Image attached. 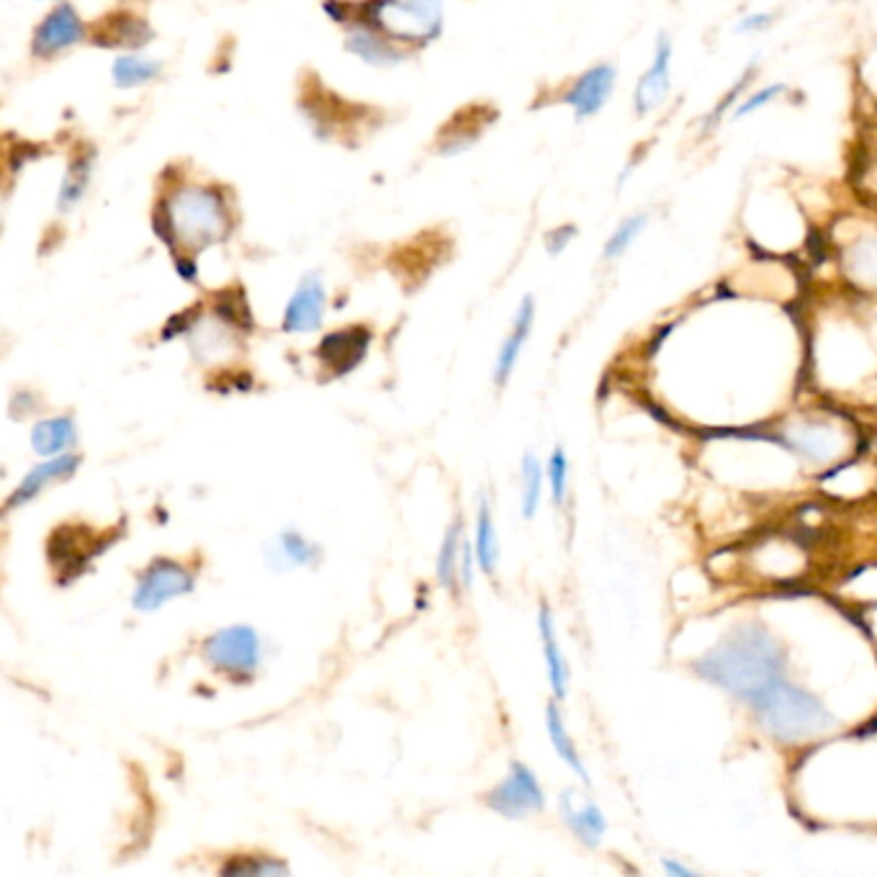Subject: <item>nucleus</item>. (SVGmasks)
Here are the masks:
<instances>
[{
    "instance_id": "f257e3e1",
    "label": "nucleus",
    "mask_w": 877,
    "mask_h": 877,
    "mask_svg": "<svg viewBox=\"0 0 877 877\" xmlns=\"http://www.w3.org/2000/svg\"><path fill=\"white\" fill-rule=\"evenodd\" d=\"M695 672L752 705L762 692L787 677V651L767 628L741 626L695 661Z\"/></svg>"
},
{
    "instance_id": "f03ea898",
    "label": "nucleus",
    "mask_w": 877,
    "mask_h": 877,
    "mask_svg": "<svg viewBox=\"0 0 877 877\" xmlns=\"http://www.w3.org/2000/svg\"><path fill=\"white\" fill-rule=\"evenodd\" d=\"M157 235L175 255H196L198 250L227 239L229 219L227 196L214 186H180L165 198L155 217Z\"/></svg>"
},
{
    "instance_id": "7ed1b4c3",
    "label": "nucleus",
    "mask_w": 877,
    "mask_h": 877,
    "mask_svg": "<svg viewBox=\"0 0 877 877\" xmlns=\"http://www.w3.org/2000/svg\"><path fill=\"white\" fill-rule=\"evenodd\" d=\"M749 708L764 725V731L785 744H803V741L824 736L836 723L813 692L797 688L787 677L762 692Z\"/></svg>"
},
{
    "instance_id": "20e7f679",
    "label": "nucleus",
    "mask_w": 877,
    "mask_h": 877,
    "mask_svg": "<svg viewBox=\"0 0 877 877\" xmlns=\"http://www.w3.org/2000/svg\"><path fill=\"white\" fill-rule=\"evenodd\" d=\"M122 536H126L124 525L116 528L95 530L85 523H62L47 536L44 554L47 564L54 574V581L60 587L73 585L75 579L91 569L93 561L99 556L109 551L111 546H116Z\"/></svg>"
},
{
    "instance_id": "39448f33",
    "label": "nucleus",
    "mask_w": 877,
    "mask_h": 877,
    "mask_svg": "<svg viewBox=\"0 0 877 877\" xmlns=\"http://www.w3.org/2000/svg\"><path fill=\"white\" fill-rule=\"evenodd\" d=\"M365 27L394 44L425 47L441 34V0H369L363 6Z\"/></svg>"
},
{
    "instance_id": "423d86ee",
    "label": "nucleus",
    "mask_w": 877,
    "mask_h": 877,
    "mask_svg": "<svg viewBox=\"0 0 877 877\" xmlns=\"http://www.w3.org/2000/svg\"><path fill=\"white\" fill-rule=\"evenodd\" d=\"M202 657L214 674L235 684L250 682L262 664V643L252 626H227L206 636Z\"/></svg>"
},
{
    "instance_id": "0eeeda50",
    "label": "nucleus",
    "mask_w": 877,
    "mask_h": 877,
    "mask_svg": "<svg viewBox=\"0 0 877 877\" xmlns=\"http://www.w3.org/2000/svg\"><path fill=\"white\" fill-rule=\"evenodd\" d=\"M196 589V571L171 556H157L140 571L132 605L137 612H155L163 605L186 597Z\"/></svg>"
},
{
    "instance_id": "6e6552de",
    "label": "nucleus",
    "mask_w": 877,
    "mask_h": 877,
    "mask_svg": "<svg viewBox=\"0 0 877 877\" xmlns=\"http://www.w3.org/2000/svg\"><path fill=\"white\" fill-rule=\"evenodd\" d=\"M484 803L505 818H525L530 813L544 811L546 793L528 764L513 762L507 777L484 795Z\"/></svg>"
},
{
    "instance_id": "1a4fd4ad",
    "label": "nucleus",
    "mask_w": 877,
    "mask_h": 877,
    "mask_svg": "<svg viewBox=\"0 0 877 877\" xmlns=\"http://www.w3.org/2000/svg\"><path fill=\"white\" fill-rule=\"evenodd\" d=\"M373 342L371 327L365 324H350L340 327V330L327 332L319 345L314 348L317 363L322 365V371L330 379H342L348 373H353L358 365L365 361Z\"/></svg>"
},
{
    "instance_id": "9d476101",
    "label": "nucleus",
    "mask_w": 877,
    "mask_h": 877,
    "mask_svg": "<svg viewBox=\"0 0 877 877\" xmlns=\"http://www.w3.org/2000/svg\"><path fill=\"white\" fill-rule=\"evenodd\" d=\"M474 548L464 536V517L456 515L445 530L441 554H437V581L451 595H461L472 589L474 581Z\"/></svg>"
},
{
    "instance_id": "9b49d317",
    "label": "nucleus",
    "mask_w": 877,
    "mask_h": 877,
    "mask_svg": "<svg viewBox=\"0 0 877 877\" xmlns=\"http://www.w3.org/2000/svg\"><path fill=\"white\" fill-rule=\"evenodd\" d=\"M672 60H674L672 37H669L667 31H661L657 37V47H653L651 65L646 68V73L638 78L636 83L633 106L638 116L653 114V111L669 99V93H672Z\"/></svg>"
},
{
    "instance_id": "f8f14e48",
    "label": "nucleus",
    "mask_w": 877,
    "mask_h": 877,
    "mask_svg": "<svg viewBox=\"0 0 877 877\" xmlns=\"http://www.w3.org/2000/svg\"><path fill=\"white\" fill-rule=\"evenodd\" d=\"M83 466V456L80 453H62V456L44 458L42 464H37L31 472L21 478L19 486L11 492V497L6 499V513L27 507L29 502H34L39 494L52 489L54 484H65L78 474V468Z\"/></svg>"
},
{
    "instance_id": "ddd939ff",
    "label": "nucleus",
    "mask_w": 877,
    "mask_h": 877,
    "mask_svg": "<svg viewBox=\"0 0 877 877\" xmlns=\"http://www.w3.org/2000/svg\"><path fill=\"white\" fill-rule=\"evenodd\" d=\"M83 37H85L83 19H80L73 6L60 3L54 6L37 27L34 39H31V52H34V58L50 60L54 54L68 52L70 47H75Z\"/></svg>"
},
{
    "instance_id": "4468645a",
    "label": "nucleus",
    "mask_w": 877,
    "mask_h": 877,
    "mask_svg": "<svg viewBox=\"0 0 877 877\" xmlns=\"http://www.w3.org/2000/svg\"><path fill=\"white\" fill-rule=\"evenodd\" d=\"M616 83H618V70L608 65V62H600V65L585 70V73L574 80L561 101L574 111V116H577L579 122H585V118L600 114L605 103L610 101L612 91H616Z\"/></svg>"
},
{
    "instance_id": "2eb2a0df",
    "label": "nucleus",
    "mask_w": 877,
    "mask_h": 877,
    "mask_svg": "<svg viewBox=\"0 0 877 877\" xmlns=\"http://www.w3.org/2000/svg\"><path fill=\"white\" fill-rule=\"evenodd\" d=\"M324 309H327V291L322 278L317 274L305 276L297 286V291L291 293L289 305L283 309V319H281L283 332L305 334L319 330L324 319Z\"/></svg>"
},
{
    "instance_id": "dca6fc26",
    "label": "nucleus",
    "mask_w": 877,
    "mask_h": 877,
    "mask_svg": "<svg viewBox=\"0 0 877 877\" xmlns=\"http://www.w3.org/2000/svg\"><path fill=\"white\" fill-rule=\"evenodd\" d=\"M322 546L314 544L312 538H307L305 533L299 530H281L276 533L274 540H270L268 548H266V558L268 564L274 566L276 571H286V569H297V566H309V569H314L322 561Z\"/></svg>"
},
{
    "instance_id": "f3484780",
    "label": "nucleus",
    "mask_w": 877,
    "mask_h": 877,
    "mask_svg": "<svg viewBox=\"0 0 877 877\" xmlns=\"http://www.w3.org/2000/svg\"><path fill=\"white\" fill-rule=\"evenodd\" d=\"M533 322H536V301H533V297H525L520 301V307H517L513 327H509V334L505 338V342H502L497 363H494V384L497 386H505L509 376H513L515 365H517V361H520L525 342H528V338H530Z\"/></svg>"
},
{
    "instance_id": "a211bd4d",
    "label": "nucleus",
    "mask_w": 877,
    "mask_h": 877,
    "mask_svg": "<svg viewBox=\"0 0 877 877\" xmlns=\"http://www.w3.org/2000/svg\"><path fill=\"white\" fill-rule=\"evenodd\" d=\"M78 445V427L73 414H58V417L39 420L31 430V448L37 456L52 458L70 453Z\"/></svg>"
},
{
    "instance_id": "6ab92c4d",
    "label": "nucleus",
    "mask_w": 877,
    "mask_h": 877,
    "mask_svg": "<svg viewBox=\"0 0 877 877\" xmlns=\"http://www.w3.org/2000/svg\"><path fill=\"white\" fill-rule=\"evenodd\" d=\"M558 808H561L564 824L571 828V834L581 844H587V847H597L600 844L605 828H608V821H605L600 805L592 801L577 805L571 793H564L558 797Z\"/></svg>"
},
{
    "instance_id": "aec40b11",
    "label": "nucleus",
    "mask_w": 877,
    "mask_h": 877,
    "mask_svg": "<svg viewBox=\"0 0 877 877\" xmlns=\"http://www.w3.org/2000/svg\"><path fill=\"white\" fill-rule=\"evenodd\" d=\"M538 631H540V643H544V659L548 667V682H551V690L556 700L566 698V690H569V664H566L561 643H558L556 636V623L548 605H540L538 612Z\"/></svg>"
},
{
    "instance_id": "412c9836",
    "label": "nucleus",
    "mask_w": 877,
    "mask_h": 877,
    "mask_svg": "<svg viewBox=\"0 0 877 877\" xmlns=\"http://www.w3.org/2000/svg\"><path fill=\"white\" fill-rule=\"evenodd\" d=\"M348 50L355 58L369 62V65H396V62H402V52L396 50V44L369 27L355 29L348 37Z\"/></svg>"
},
{
    "instance_id": "4be33fe9",
    "label": "nucleus",
    "mask_w": 877,
    "mask_h": 877,
    "mask_svg": "<svg viewBox=\"0 0 877 877\" xmlns=\"http://www.w3.org/2000/svg\"><path fill=\"white\" fill-rule=\"evenodd\" d=\"M546 731H548V739H551V744L556 749L558 760H561L569 770H574V775H577L581 783L589 785L585 762H581L579 749H577V744H574V739L569 736V731H566V723H564L561 711H558L556 703L548 705V711H546Z\"/></svg>"
},
{
    "instance_id": "5701e85b",
    "label": "nucleus",
    "mask_w": 877,
    "mask_h": 877,
    "mask_svg": "<svg viewBox=\"0 0 877 877\" xmlns=\"http://www.w3.org/2000/svg\"><path fill=\"white\" fill-rule=\"evenodd\" d=\"M474 554H476L478 569H482L486 577H492V574L497 571V564H499V538H497V528H494L489 502L486 499H482V505H478V513H476Z\"/></svg>"
},
{
    "instance_id": "b1692460",
    "label": "nucleus",
    "mask_w": 877,
    "mask_h": 877,
    "mask_svg": "<svg viewBox=\"0 0 877 877\" xmlns=\"http://www.w3.org/2000/svg\"><path fill=\"white\" fill-rule=\"evenodd\" d=\"M101 29H106V34L95 37L99 47H142L149 39V29L142 19H134L130 13H116L114 19H109Z\"/></svg>"
},
{
    "instance_id": "393cba45",
    "label": "nucleus",
    "mask_w": 877,
    "mask_h": 877,
    "mask_svg": "<svg viewBox=\"0 0 877 877\" xmlns=\"http://www.w3.org/2000/svg\"><path fill=\"white\" fill-rule=\"evenodd\" d=\"M91 175H93V157L78 155L73 163H70L65 178L60 183V196H58L60 211H73L75 206L83 202L87 183H91Z\"/></svg>"
},
{
    "instance_id": "a878e982",
    "label": "nucleus",
    "mask_w": 877,
    "mask_h": 877,
    "mask_svg": "<svg viewBox=\"0 0 877 877\" xmlns=\"http://www.w3.org/2000/svg\"><path fill=\"white\" fill-rule=\"evenodd\" d=\"M114 83L118 87H140L153 83L159 75V62L149 58H140V54H124L114 62Z\"/></svg>"
},
{
    "instance_id": "bb28decb",
    "label": "nucleus",
    "mask_w": 877,
    "mask_h": 877,
    "mask_svg": "<svg viewBox=\"0 0 877 877\" xmlns=\"http://www.w3.org/2000/svg\"><path fill=\"white\" fill-rule=\"evenodd\" d=\"M214 317H217L225 327H233V330H239V332L252 330L250 305H247L245 293L239 289L219 293L217 301H214Z\"/></svg>"
},
{
    "instance_id": "cd10ccee",
    "label": "nucleus",
    "mask_w": 877,
    "mask_h": 877,
    "mask_svg": "<svg viewBox=\"0 0 877 877\" xmlns=\"http://www.w3.org/2000/svg\"><path fill=\"white\" fill-rule=\"evenodd\" d=\"M646 227H649V214L638 211V214H631V217H626L616 229H612L608 243H605L602 258L605 260L623 258V255L636 245V239L643 235Z\"/></svg>"
},
{
    "instance_id": "c85d7f7f",
    "label": "nucleus",
    "mask_w": 877,
    "mask_h": 877,
    "mask_svg": "<svg viewBox=\"0 0 877 877\" xmlns=\"http://www.w3.org/2000/svg\"><path fill=\"white\" fill-rule=\"evenodd\" d=\"M221 875H276L289 873V865L268 855H235L221 865Z\"/></svg>"
},
{
    "instance_id": "c756f323",
    "label": "nucleus",
    "mask_w": 877,
    "mask_h": 877,
    "mask_svg": "<svg viewBox=\"0 0 877 877\" xmlns=\"http://www.w3.org/2000/svg\"><path fill=\"white\" fill-rule=\"evenodd\" d=\"M540 494H544V468L533 453H525L523 458V515L530 517L538 513Z\"/></svg>"
},
{
    "instance_id": "7c9ffc66",
    "label": "nucleus",
    "mask_w": 877,
    "mask_h": 877,
    "mask_svg": "<svg viewBox=\"0 0 877 877\" xmlns=\"http://www.w3.org/2000/svg\"><path fill=\"white\" fill-rule=\"evenodd\" d=\"M785 93H787V85H785V83L764 85V87H760V91L749 93L746 99H741V101H739V106L731 111V118H733V122H741V118H746V116L756 114V111H762V109L772 106V103L783 99Z\"/></svg>"
},
{
    "instance_id": "2f4dec72",
    "label": "nucleus",
    "mask_w": 877,
    "mask_h": 877,
    "mask_svg": "<svg viewBox=\"0 0 877 877\" xmlns=\"http://www.w3.org/2000/svg\"><path fill=\"white\" fill-rule=\"evenodd\" d=\"M754 73H756V68H749V70H746V73H744V75H741V78L736 80V85H733V87H731V91H729V93H725V95H723V99H721V101H718V103H715V109L711 111V114H708V116H705V122H703V126H705V132H708V130H715V124H718V122H723V116H725V114H729V111H733V109H736V106H739V101H741V93H744V91H746V83H749V80H752V75H754Z\"/></svg>"
},
{
    "instance_id": "473e14b6",
    "label": "nucleus",
    "mask_w": 877,
    "mask_h": 877,
    "mask_svg": "<svg viewBox=\"0 0 877 877\" xmlns=\"http://www.w3.org/2000/svg\"><path fill=\"white\" fill-rule=\"evenodd\" d=\"M548 484H551V497L556 505H564L566 492H569V458L561 448H556L548 458Z\"/></svg>"
},
{
    "instance_id": "72a5a7b5",
    "label": "nucleus",
    "mask_w": 877,
    "mask_h": 877,
    "mask_svg": "<svg viewBox=\"0 0 877 877\" xmlns=\"http://www.w3.org/2000/svg\"><path fill=\"white\" fill-rule=\"evenodd\" d=\"M196 324H198V307L186 309V312L167 319L163 327V340H175V338H180V334H188Z\"/></svg>"
},
{
    "instance_id": "f704fd0d",
    "label": "nucleus",
    "mask_w": 877,
    "mask_h": 877,
    "mask_svg": "<svg viewBox=\"0 0 877 877\" xmlns=\"http://www.w3.org/2000/svg\"><path fill=\"white\" fill-rule=\"evenodd\" d=\"M772 23H775V16H772L770 11H754V13L741 16L736 27H733V31H736V34H741V37L760 34V31H767Z\"/></svg>"
},
{
    "instance_id": "c9c22d12",
    "label": "nucleus",
    "mask_w": 877,
    "mask_h": 877,
    "mask_svg": "<svg viewBox=\"0 0 877 877\" xmlns=\"http://www.w3.org/2000/svg\"><path fill=\"white\" fill-rule=\"evenodd\" d=\"M574 235H577V229L574 227H558V229H554V233H548V237H546L548 252H554V255L561 252L564 247L571 243Z\"/></svg>"
},
{
    "instance_id": "e433bc0d",
    "label": "nucleus",
    "mask_w": 877,
    "mask_h": 877,
    "mask_svg": "<svg viewBox=\"0 0 877 877\" xmlns=\"http://www.w3.org/2000/svg\"><path fill=\"white\" fill-rule=\"evenodd\" d=\"M664 873L669 875H677V877H695V870H690V867H684L680 863H674V859H664Z\"/></svg>"
}]
</instances>
